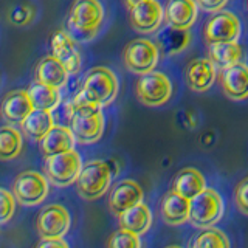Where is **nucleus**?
Returning <instances> with one entry per match:
<instances>
[{
	"mask_svg": "<svg viewBox=\"0 0 248 248\" xmlns=\"http://www.w3.org/2000/svg\"><path fill=\"white\" fill-rule=\"evenodd\" d=\"M65 112L68 115L70 129L73 130L78 143L90 144L103 137L104 132V115L101 106L85 101L81 93L65 103Z\"/></svg>",
	"mask_w": 248,
	"mask_h": 248,
	"instance_id": "obj_1",
	"label": "nucleus"
},
{
	"mask_svg": "<svg viewBox=\"0 0 248 248\" xmlns=\"http://www.w3.org/2000/svg\"><path fill=\"white\" fill-rule=\"evenodd\" d=\"M81 96L96 106H107L118 95V78L107 67H95L84 78Z\"/></svg>",
	"mask_w": 248,
	"mask_h": 248,
	"instance_id": "obj_2",
	"label": "nucleus"
},
{
	"mask_svg": "<svg viewBox=\"0 0 248 248\" xmlns=\"http://www.w3.org/2000/svg\"><path fill=\"white\" fill-rule=\"evenodd\" d=\"M112 172L107 161L92 160L85 163L81 169V174L76 180V188L79 196L85 200H96L103 197L110 188Z\"/></svg>",
	"mask_w": 248,
	"mask_h": 248,
	"instance_id": "obj_3",
	"label": "nucleus"
},
{
	"mask_svg": "<svg viewBox=\"0 0 248 248\" xmlns=\"http://www.w3.org/2000/svg\"><path fill=\"white\" fill-rule=\"evenodd\" d=\"M82 160L81 155L75 149L68 152H62L58 155L46 157L45 161V174L48 177L50 183L59 188L73 185L82 169Z\"/></svg>",
	"mask_w": 248,
	"mask_h": 248,
	"instance_id": "obj_4",
	"label": "nucleus"
},
{
	"mask_svg": "<svg viewBox=\"0 0 248 248\" xmlns=\"http://www.w3.org/2000/svg\"><path fill=\"white\" fill-rule=\"evenodd\" d=\"M223 216V200L213 188H206L191 199L189 223L197 228L214 227Z\"/></svg>",
	"mask_w": 248,
	"mask_h": 248,
	"instance_id": "obj_5",
	"label": "nucleus"
},
{
	"mask_svg": "<svg viewBox=\"0 0 248 248\" xmlns=\"http://www.w3.org/2000/svg\"><path fill=\"white\" fill-rule=\"evenodd\" d=\"M135 92L138 99L143 104L151 107H158L166 104L172 95V85H170L169 78L160 72H149L140 75Z\"/></svg>",
	"mask_w": 248,
	"mask_h": 248,
	"instance_id": "obj_6",
	"label": "nucleus"
},
{
	"mask_svg": "<svg viewBox=\"0 0 248 248\" xmlns=\"http://www.w3.org/2000/svg\"><path fill=\"white\" fill-rule=\"evenodd\" d=\"M13 192L25 206L42 203L48 196V177H44L36 170H23L16 177Z\"/></svg>",
	"mask_w": 248,
	"mask_h": 248,
	"instance_id": "obj_7",
	"label": "nucleus"
},
{
	"mask_svg": "<svg viewBox=\"0 0 248 248\" xmlns=\"http://www.w3.org/2000/svg\"><path fill=\"white\" fill-rule=\"evenodd\" d=\"M160 58V48L149 39H135L124 50V64L135 75L149 73Z\"/></svg>",
	"mask_w": 248,
	"mask_h": 248,
	"instance_id": "obj_8",
	"label": "nucleus"
},
{
	"mask_svg": "<svg viewBox=\"0 0 248 248\" xmlns=\"http://www.w3.org/2000/svg\"><path fill=\"white\" fill-rule=\"evenodd\" d=\"M203 36L208 45L234 42L240 36V22L232 13L220 10L206 20Z\"/></svg>",
	"mask_w": 248,
	"mask_h": 248,
	"instance_id": "obj_9",
	"label": "nucleus"
},
{
	"mask_svg": "<svg viewBox=\"0 0 248 248\" xmlns=\"http://www.w3.org/2000/svg\"><path fill=\"white\" fill-rule=\"evenodd\" d=\"M72 217L61 205L45 206L37 217V231L42 237H64L70 228Z\"/></svg>",
	"mask_w": 248,
	"mask_h": 248,
	"instance_id": "obj_10",
	"label": "nucleus"
},
{
	"mask_svg": "<svg viewBox=\"0 0 248 248\" xmlns=\"http://www.w3.org/2000/svg\"><path fill=\"white\" fill-rule=\"evenodd\" d=\"M130 11V23L138 33L149 34L161 27V20L165 19V10L157 0H146L137 5Z\"/></svg>",
	"mask_w": 248,
	"mask_h": 248,
	"instance_id": "obj_11",
	"label": "nucleus"
},
{
	"mask_svg": "<svg viewBox=\"0 0 248 248\" xmlns=\"http://www.w3.org/2000/svg\"><path fill=\"white\" fill-rule=\"evenodd\" d=\"M104 19V10L99 0H75L70 10L67 23L89 28V30H99L101 23Z\"/></svg>",
	"mask_w": 248,
	"mask_h": 248,
	"instance_id": "obj_12",
	"label": "nucleus"
},
{
	"mask_svg": "<svg viewBox=\"0 0 248 248\" xmlns=\"http://www.w3.org/2000/svg\"><path fill=\"white\" fill-rule=\"evenodd\" d=\"M143 189L134 180H121L116 183L108 199V208L116 216L123 214L126 209L135 206L140 202H143Z\"/></svg>",
	"mask_w": 248,
	"mask_h": 248,
	"instance_id": "obj_13",
	"label": "nucleus"
},
{
	"mask_svg": "<svg viewBox=\"0 0 248 248\" xmlns=\"http://www.w3.org/2000/svg\"><path fill=\"white\" fill-rule=\"evenodd\" d=\"M223 93L232 101H242L248 98V65L244 62L223 68L220 78Z\"/></svg>",
	"mask_w": 248,
	"mask_h": 248,
	"instance_id": "obj_14",
	"label": "nucleus"
},
{
	"mask_svg": "<svg viewBox=\"0 0 248 248\" xmlns=\"http://www.w3.org/2000/svg\"><path fill=\"white\" fill-rule=\"evenodd\" d=\"M185 79L194 92H206L216 81V64L211 59H192L185 70Z\"/></svg>",
	"mask_w": 248,
	"mask_h": 248,
	"instance_id": "obj_15",
	"label": "nucleus"
},
{
	"mask_svg": "<svg viewBox=\"0 0 248 248\" xmlns=\"http://www.w3.org/2000/svg\"><path fill=\"white\" fill-rule=\"evenodd\" d=\"M53 56H56L68 70L70 75H76L81 68V56L75 45V39L67 31H56L51 37Z\"/></svg>",
	"mask_w": 248,
	"mask_h": 248,
	"instance_id": "obj_16",
	"label": "nucleus"
},
{
	"mask_svg": "<svg viewBox=\"0 0 248 248\" xmlns=\"http://www.w3.org/2000/svg\"><path fill=\"white\" fill-rule=\"evenodd\" d=\"M33 110L34 106L28 95V90H14L8 93L2 104V115L5 121L10 124H22Z\"/></svg>",
	"mask_w": 248,
	"mask_h": 248,
	"instance_id": "obj_17",
	"label": "nucleus"
},
{
	"mask_svg": "<svg viewBox=\"0 0 248 248\" xmlns=\"http://www.w3.org/2000/svg\"><path fill=\"white\" fill-rule=\"evenodd\" d=\"M196 0H168L165 6V19L169 25L189 30L197 20Z\"/></svg>",
	"mask_w": 248,
	"mask_h": 248,
	"instance_id": "obj_18",
	"label": "nucleus"
},
{
	"mask_svg": "<svg viewBox=\"0 0 248 248\" xmlns=\"http://www.w3.org/2000/svg\"><path fill=\"white\" fill-rule=\"evenodd\" d=\"M191 214V199H186L182 194L170 191L161 202V216L165 223L175 227L189 222Z\"/></svg>",
	"mask_w": 248,
	"mask_h": 248,
	"instance_id": "obj_19",
	"label": "nucleus"
},
{
	"mask_svg": "<svg viewBox=\"0 0 248 248\" xmlns=\"http://www.w3.org/2000/svg\"><path fill=\"white\" fill-rule=\"evenodd\" d=\"M39 143H41V151L46 158L51 155L75 149L76 137L70 126H54Z\"/></svg>",
	"mask_w": 248,
	"mask_h": 248,
	"instance_id": "obj_20",
	"label": "nucleus"
},
{
	"mask_svg": "<svg viewBox=\"0 0 248 248\" xmlns=\"http://www.w3.org/2000/svg\"><path fill=\"white\" fill-rule=\"evenodd\" d=\"M68 70L67 67L56 56H46L44 58L36 67V81H41L44 84L53 85V87L62 89L65 87L68 81Z\"/></svg>",
	"mask_w": 248,
	"mask_h": 248,
	"instance_id": "obj_21",
	"label": "nucleus"
},
{
	"mask_svg": "<svg viewBox=\"0 0 248 248\" xmlns=\"http://www.w3.org/2000/svg\"><path fill=\"white\" fill-rule=\"evenodd\" d=\"M206 180L203 174L196 168H185L174 178L172 191L182 194L186 199H194L196 196L206 189Z\"/></svg>",
	"mask_w": 248,
	"mask_h": 248,
	"instance_id": "obj_22",
	"label": "nucleus"
},
{
	"mask_svg": "<svg viewBox=\"0 0 248 248\" xmlns=\"http://www.w3.org/2000/svg\"><path fill=\"white\" fill-rule=\"evenodd\" d=\"M157 41L160 50L165 54H168V56H172V54L182 53L189 45L191 34L188 30L177 28L168 23L165 28H161V31L157 36Z\"/></svg>",
	"mask_w": 248,
	"mask_h": 248,
	"instance_id": "obj_23",
	"label": "nucleus"
},
{
	"mask_svg": "<svg viewBox=\"0 0 248 248\" xmlns=\"http://www.w3.org/2000/svg\"><path fill=\"white\" fill-rule=\"evenodd\" d=\"M118 217H120L121 228L134 231L140 236L149 231L151 225H152V213L143 202H140V203H137L135 206L126 209V211L120 214Z\"/></svg>",
	"mask_w": 248,
	"mask_h": 248,
	"instance_id": "obj_24",
	"label": "nucleus"
},
{
	"mask_svg": "<svg viewBox=\"0 0 248 248\" xmlns=\"http://www.w3.org/2000/svg\"><path fill=\"white\" fill-rule=\"evenodd\" d=\"M20 126H22L23 134L27 137H30L31 140H36V141H41V140L54 127V118L50 110L34 108Z\"/></svg>",
	"mask_w": 248,
	"mask_h": 248,
	"instance_id": "obj_25",
	"label": "nucleus"
},
{
	"mask_svg": "<svg viewBox=\"0 0 248 248\" xmlns=\"http://www.w3.org/2000/svg\"><path fill=\"white\" fill-rule=\"evenodd\" d=\"M28 95L33 101L34 108H44V110L53 112L61 104V92L58 87L44 84L41 81H36L31 84L28 89Z\"/></svg>",
	"mask_w": 248,
	"mask_h": 248,
	"instance_id": "obj_26",
	"label": "nucleus"
},
{
	"mask_svg": "<svg viewBox=\"0 0 248 248\" xmlns=\"http://www.w3.org/2000/svg\"><path fill=\"white\" fill-rule=\"evenodd\" d=\"M242 54V46L237 44V41L209 45V59L214 62L216 67L222 70L240 62Z\"/></svg>",
	"mask_w": 248,
	"mask_h": 248,
	"instance_id": "obj_27",
	"label": "nucleus"
},
{
	"mask_svg": "<svg viewBox=\"0 0 248 248\" xmlns=\"http://www.w3.org/2000/svg\"><path fill=\"white\" fill-rule=\"evenodd\" d=\"M22 134L13 126H3L0 130V158L3 161L16 158L22 151Z\"/></svg>",
	"mask_w": 248,
	"mask_h": 248,
	"instance_id": "obj_28",
	"label": "nucleus"
},
{
	"mask_svg": "<svg viewBox=\"0 0 248 248\" xmlns=\"http://www.w3.org/2000/svg\"><path fill=\"white\" fill-rule=\"evenodd\" d=\"M230 240L223 234L220 230L206 227L200 232H197L189 242L191 248H209V247H217V248H230Z\"/></svg>",
	"mask_w": 248,
	"mask_h": 248,
	"instance_id": "obj_29",
	"label": "nucleus"
},
{
	"mask_svg": "<svg viewBox=\"0 0 248 248\" xmlns=\"http://www.w3.org/2000/svg\"><path fill=\"white\" fill-rule=\"evenodd\" d=\"M140 245H141V242H140V234H137L134 231L124 230V228H121L120 231H116L115 234H112L107 242V247H112V248H138Z\"/></svg>",
	"mask_w": 248,
	"mask_h": 248,
	"instance_id": "obj_30",
	"label": "nucleus"
},
{
	"mask_svg": "<svg viewBox=\"0 0 248 248\" xmlns=\"http://www.w3.org/2000/svg\"><path fill=\"white\" fill-rule=\"evenodd\" d=\"M34 8L31 5H16L13 6L10 11H8V20H10L13 25L23 27L28 25V23L34 19Z\"/></svg>",
	"mask_w": 248,
	"mask_h": 248,
	"instance_id": "obj_31",
	"label": "nucleus"
},
{
	"mask_svg": "<svg viewBox=\"0 0 248 248\" xmlns=\"http://www.w3.org/2000/svg\"><path fill=\"white\" fill-rule=\"evenodd\" d=\"M16 211V196L10 191H0V222L6 223Z\"/></svg>",
	"mask_w": 248,
	"mask_h": 248,
	"instance_id": "obj_32",
	"label": "nucleus"
},
{
	"mask_svg": "<svg viewBox=\"0 0 248 248\" xmlns=\"http://www.w3.org/2000/svg\"><path fill=\"white\" fill-rule=\"evenodd\" d=\"M234 202L237 209L242 214L248 216V177L239 182L234 191Z\"/></svg>",
	"mask_w": 248,
	"mask_h": 248,
	"instance_id": "obj_33",
	"label": "nucleus"
},
{
	"mask_svg": "<svg viewBox=\"0 0 248 248\" xmlns=\"http://www.w3.org/2000/svg\"><path fill=\"white\" fill-rule=\"evenodd\" d=\"M67 25V33L72 36L76 42H89L93 37L98 34L99 30H89V28H81L72 25V23H65Z\"/></svg>",
	"mask_w": 248,
	"mask_h": 248,
	"instance_id": "obj_34",
	"label": "nucleus"
},
{
	"mask_svg": "<svg viewBox=\"0 0 248 248\" xmlns=\"http://www.w3.org/2000/svg\"><path fill=\"white\" fill-rule=\"evenodd\" d=\"M197 5L206 13H217L223 10V6L228 3V0H196Z\"/></svg>",
	"mask_w": 248,
	"mask_h": 248,
	"instance_id": "obj_35",
	"label": "nucleus"
},
{
	"mask_svg": "<svg viewBox=\"0 0 248 248\" xmlns=\"http://www.w3.org/2000/svg\"><path fill=\"white\" fill-rule=\"evenodd\" d=\"M37 247L44 248H68V244L62 237H42Z\"/></svg>",
	"mask_w": 248,
	"mask_h": 248,
	"instance_id": "obj_36",
	"label": "nucleus"
},
{
	"mask_svg": "<svg viewBox=\"0 0 248 248\" xmlns=\"http://www.w3.org/2000/svg\"><path fill=\"white\" fill-rule=\"evenodd\" d=\"M107 165H108V168H110V172H112L113 177L118 175L120 168H118V165H116V161H115V160H108V161H107Z\"/></svg>",
	"mask_w": 248,
	"mask_h": 248,
	"instance_id": "obj_37",
	"label": "nucleus"
},
{
	"mask_svg": "<svg viewBox=\"0 0 248 248\" xmlns=\"http://www.w3.org/2000/svg\"><path fill=\"white\" fill-rule=\"evenodd\" d=\"M123 2H124V5L129 8V10H132V8H135L137 5L146 2V0H123Z\"/></svg>",
	"mask_w": 248,
	"mask_h": 248,
	"instance_id": "obj_38",
	"label": "nucleus"
}]
</instances>
